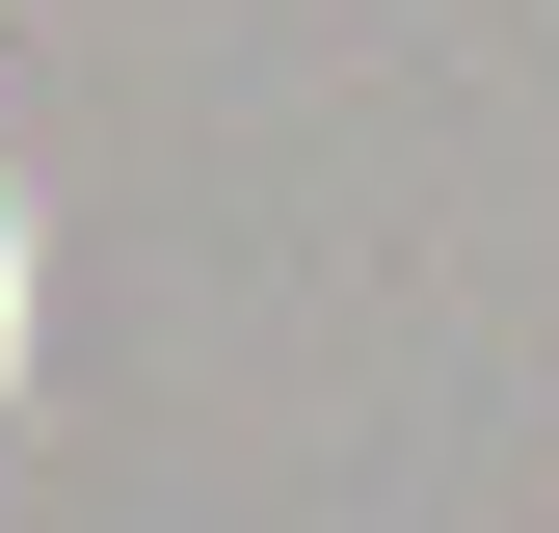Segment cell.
Returning a JSON list of instances; mask_svg holds the SVG:
<instances>
[{
	"label": "cell",
	"instance_id": "1",
	"mask_svg": "<svg viewBox=\"0 0 559 533\" xmlns=\"http://www.w3.org/2000/svg\"><path fill=\"white\" fill-rule=\"evenodd\" d=\"M0 294H27V214H0ZM0 400H27V320H0Z\"/></svg>",
	"mask_w": 559,
	"mask_h": 533
}]
</instances>
